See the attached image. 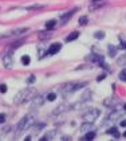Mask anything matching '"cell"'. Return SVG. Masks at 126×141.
I'll return each mask as SVG.
<instances>
[{
    "label": "cell",
    "mask_w": 126,
    "mask_h": 141,
    "mask_svg": "<svg viewBox=\"0 0 126 141\" xmlns=\"http://www.w3.org/2000/svg\"><path fill=\"white\" fill-rule=\"evenodd\" d=\"M93 2H99V0H93Z\"/></svg>",
    "instance_id": "4dcf8cb0"
},
{
    "label": "cell",
    "mask_w": 126,
    "mask_h": 141,
    "mask_svg": "<svg viewBox=\"0 0 126 141\" xmlns=\"http://www.w3.org/2000/svg\"><path fill=\"white\" fill-rule=\"evenodd\" d=\"M55 24H57V20H50V22L46 23V28H47V30H51V28L55 27Z\"/></svg>",
    "instance_id": "5bb4252c"
},
{
    "label": "cell",
    "mask_w": 126,
    "mask_h": 141,
    "mask_svg": "<svg viewBox=\"0 0 126 141\" xmlns=\"http://www.w3.org/2000/svg\"><path fill=\"white\" fill-rule=\"evenodd\" d=\"M101 116V110L99 109H95V107H91L90 110H87L85 114H83V120H85L86 122H90V124H93V122H95L97 118Z\"/></svg>",
    "instance_id": "277c9868"
},
{
    "label": "cell",
    "mask_w": 126,
    "mask_h": 141,
    "mask_svg": "<svg viewBox=\"0 0 126 141\" xmlns=\"http://www.w3.org/2000/svg\"><path fill=\"white\" fill-rule=\"evenodd\" d=\"M79 24L81 26H85V24H87V18L86 16H82V18H79Z\"/></svg>",
    "instance_id": "7402d4cb"
},
{
    "label": "cell",
    "mask_w": 126,
    "mask_h": 141,
    "mask_svg": "<svg viewBox=\"0 0 126 141\" xmlns=\"http://www.w3.org/2000/svg\"><path fill=\"white\" fill-rule=\"evenodd\" d=\"M115 53H117V49H115V47L114 46H109V55L111 56V58H113V56H115Z\"/></svg>",
    "instance_id": "9a60e30c"
},
{
    "label": "cell",
    "mask_w": 126,
    "mask_h": 141,
    "mask_svg": "<svg viewBox=\"0 0 126 141\" xmlns=\"http://www.w3.org/2000/svg\"><path fill=\"white\" fill-rule=\"evenodd\" d=\"M119 79H121V81H125V82H126V69L122 70V71L119 73Z\"/></svg>",
    "instance_id": "603a6c76"
},
{
    "label": "cell",
    "mask_w": 126,
    "mask_h": 141,
    "mask_svg": "<svg viewBox=\"0 0 126 141\" xmlns=\"http://www.w3.org/2000/svg\"><path fill=\"white\" fill-rule=\"evenodd\" d=\"M94 36L97 38V39H103V38H105V32L103 31H98V32H95V34H94Z\"/></svg>",
    "instance_id": "ffe728a7"
},
{
    "label": "cell",
    "mask_w": 126,
    "mask_h": 141,
    "mask_svg": "<svg viewBox=\"0 0 126 141\" xmlns=\"http://www.w3.org/2000/svg\"><path fill=\"white\" fill-rule=\"evenodd\" d=\"M78 36H79V31H74L66 38V42H73V40H75Z\"/></svg>",
    "instance_id": "30bf717a"
},
{
    "label": "cell",
    "mask_w": 126,
    "mask_h": 141,
    "mask_svg": "<svg viewBox=\"0 0 126 141\" xmlns=\"http://www.w3.org/2000/svg\"><path fill=\"white\" fill-rule=\"evenodd\" d=\"M94 137H95V133H94V132H88V133H87V134L85 136V140L90 141V140H93Z\"/></svg>",
    "instance_id": "d6986e66"
},
{
    "label": "cell",
    "mask_w": 126,
    "mask_h": 141,
    "mask_svg": "<svg viewBox=\"0 0 126 141\" xmlns=\"http://www.w3.org/2000/svg\"><path fill=\"white\" fill-rule=\"evenodd\" d=\"M11 63H12V60H11V58H10V55H6V56H4V59H3V65L6 66V67L10 69L11 66H12Z\"/></svg>",
    "instance_id": "8fae6325"
},
{
    "label": "cell",
    "mask_w": 126,
    "mask_h": 141,
    "mask_svg": "<svg viewBox=\"0 0 126 141\" xmlns=\"http://www.w3.org/2000/svg\"><path fill=\"white\" fill-rule=\"evenodd\" d=\"M86 60H88V62H91V63L101 65V63H103V56H102V55H97V54H91V55L86 56Z\"/></svg>",
    "instance_id": "5b68a950"
},
{
    "label": "cell",
    "mask_w": 126,
    "mask_h": 141,
    "mask_svg": "<svg viewBox=\"0 0 126 141\" xmlns=\"http://www.w3.org/2000/svg\"><path fill=\"white\" fill-rule=\"evenodd\" d=\"M55 134H57V132H55V130H52V132H48V133L46 134L43 138H40V140H42V141H46V140H52V137H54Z\"/></svg>",
    "instance_id": "7c38bea8"
},
{
    "label": "cell",
    "mask_w": 126,
    "mask_h": 141,
    "mask_svg": "<svg viewBox=\"0 0 126 141\" xmlns=\"http://www.w3.org/2000/svg\"><path fill=\"white\" fill-rule=\"evenodd\" d=\"M30 60H31V59H30L28 55H23V56H22V63L24 65V66H28V65H30Z\"/></svg>",
    "instance_id": "4fadbf2b"
},
{
    "label": "cell",
    "mask_w": 126,
    "mask_h": 141,
    "mask_svg": "<svg viewBox=\"0 0 126 141\" xmlns=\"http://www.w3.org/2000/svg\"><path fill=\"white\" fill-rule=\"evenodd\" d=\"M91 128H93V126H91V124H90V122H86V124H83V125H82L81 130H82V132H86V130L91 129Z\"/></svg>",
    "instance_id": "ac0fdd59"
},
{
    "label": "cell",
    "mask_w": 126,
    "mask_h": 141,
    "mask_svg": "<svg viewBox=\"0 0 126 141\" xmlns=\"http://www.w3.org/2000/svg\"><path fill=\"white\" fill-rule=\"evenodd\" d=\"M34 128H35L34 130L36 132V133H38V132H40L42 129H43V128H44V124H38V125H36V126H34Z\"/></svg>",
    "instance_id": "cb8c5ba5"
},
{
    "label": "cell",
    "mask_w": 126,
    "mask_h": 141,
    "mask_svg": "<svg viewBox=\"0 0 126 141\" xmlns=\"http://www.w3.org/2000/svg\"><path fill=\"white\" fill-rule=\"evenodd\" d=\"M4 121H6V114H0V124H3Z\"/></svg>",
    "instance_id": "4316f807"
},
{
    "label": "cell",
    "mask_w": 126,
    "mask_h": 141,
    "mask_svg": "<svg viewBox=\"0 0 126 141\" xmlns=\"http://www.w3.org/2000/svg\"><path fill=\"white\" fill-rule=\"evenodd\" d=\"M125 109H126V105H125Z\"/></svg>",
    "instance_id": "d6a6232c"
},
{
    "label": "cell",
    "mask_w": 126,
    "mask_h": 141,
    "mask_svg": "<svg viewBox=\"0 0 126 141\" xmlns=\"http://www.w3.org/2000/svg\"><path fill=\"white\" fill-rule=\"evenodd\" d=\"M43 102H44V98L43 97H42V96H36L34 98V101H32V105H34V106H40Z\"/></svg>",
    "instance_id": "9c48e42d"
},
{
    "label": "cell",
    "mask_w": 126,
    "mask_h": 141,
    "mask_svg": "<svg viewBox=\"0 0 126 141\" xmlns=\"http://www.w3.org/2000/svg\"><path fill=\"white\" fill-rule=\"evenodd\" d=\"M119 116H121V112H113L111 114L107 116V118L103 121V124H110V122H114L119 118Z\"/></svg>",
    "instance_id": "8992f818"
},
{
    "label": "cell",
    "mask_w": 126,
    "mask_h": 141,
    "mask_svg": "<svg viewBox=\"0 0 126 141\" xmlns=\"http://www.w3.org/2000/svg\"><path fill=\"white\" fill-rule=\"evenodd\" d=\"M55 100H57V94H55V93L47 94V101H55Z\"/></svg>",
    "instance_id": "44dd1931"
},
{
    "label": "cell",
    "mask_w": 126,
    "mask_h": 141,
    "mask_svg": "<svg viewBox=\"0 0 126 141\" xmlns=\"http://www.w3.org/2000/svg\"><path fill=\"white\" fill-rule=\"evenodd\" d=\"M60 49H62V44H60V43H52L50 46V49H48V54L54 55V54H57Z\"/></svg>",
    "instance_id": "52a82bcc"
},
{
    "label": "cell",
    "mask_w": 126,
    "mask_h": 141,
    "mask_svg": "<svg viewBox=\"0 0 126 141\" xmlns=\"http://www.w3.org/2000/svg\"><path fill=\"white\" fill-rule=\"evenodd\" d=\"M121 49H125L126 50V42H122V43H121Z\"/></svg>",
    "instance_id": "f1b7e54d"
},
{
    "label": "cell",
    "mask_w": 126,
    "mask_h": 141,
    "mask_svg": "<svg viewBox=\"0 0 126 141\" xmlns=\"http://www.w3.org/2000/svg\"><path fill=\"white\" fill-rule=\"evenodd\" d=\"M107 133L109 134H114L115 136V138H119V134H118V132H117V128H111L107 130Z\"/></svg>",
    "instance_id": "2e32d148"
},
{
    "label": "cell",
    "mask_w": 126,
    "mask_h": 141,
    "mask_svg": "<svg viewBox=\"0 0 126 141\" xmlns=\"http://www.w3.org/2000/svg\"><path fill=\"white\" fill-rule=\"evenodd\" d=\"M118 65H121V66L126 65V53L122 56H119V58H118Z\"/></svg>",
    "instance_id": "e0dca14e"
},
{
    "label": "cell",
    "mask_w": 126,
    "mask_h": 141,
    "mask_svg": "<svg viewBox=\"0 0 126 141\" xmlns=\"http://www.w3.org/2000/svg\"><path fill=\"white\" fill-rule=\"evenodd\" d=\"M115 103H118V100H115V98H113V97H110V98H106V100L103 101V105L105 106H113V105H115Z\"/></svg>",
    "instance_id": "ba28073f"
},
{
    "label": "cell",
    "mask_w": 126,
    "mask_h": 141,
    "mask_svg": "<svg viewBox=\"0 0 126 141\" xmlns=\"http://www.w3.org/2000/svg\"><path fill=\"white\" fill-rule=\"evenodd\" d=\"M36 94V90L34 87H27V89H23V90H20L19 93L15 96V103H17V105H20V103H24L26 101H30L32 97H35Z\"/></svg>",
    "instance_id": "7a4b0ae2"
},
{
    "label": "cell",
    "mask_w": 126,
    "mask_h": 141,
    "mask_svg": "<svg viewBox=\"0 0 126 141\" xmlns=\"http://www.w3.org/2000/svg\"><path fill=\"white\" fill-rule=\"evenodd\" d=\"M121 125H122V126H126V120H123V121H121Z\"/></svg>",
    "instance_id": "f546056e"
},
{
    "label": "cell",
    "mask_w": 126,
    "mask_h": 141,
    "mask_svg": "<svg viewBox=\"0 0 126 141\" xmlns=\"http://www.w3.org/2000/svg\"><path fill=\"white\" fill-rule=\"evenodd\" d=\"M85 85L86 83H66L62 89H60V94H62L63 97H66V96H68L70 93H73V91L78 90V89L83 87Z\"/></svg>",
    "instance_id": "3957f363"
},
{
    "label": "cell",
    "mask_w": 126,
    "mask_h": 141,
    "mask_svg": "<svg viewBox=\"0 0 126 141\" xmlns=\"http://www.w3.org/2000/svg\"><path fill=\"white\" fill-rule=\"evenodd\" d=\"M34 122H35V116L32 114V113L24 116L19 122H17V125H16V134H20V133H23L24 130L30 129L31 126L34 125Z\"/></svg>",
    "instance_id": "6da1fadb"
},
{
    "label": "cell",
    "mask_w": 126,
    "mask_h": 141,
    "mask_svg": "<svg viewBox=\"0 0 126 141\" xmlns=\"http://www.w3.org/2000/svg\"><path fill=\"white\" fill-rule=\"evenodd\" d=\"M105 78H106V75H105V74H103V75H99V77L97 78V81H98V82H101L102 79H105Z\"/></svg>",
    "instance_id": "83f0119b"
},
{
    "label": "cell",
    "mask_w": 126,
    "mask_h": 141,
    "mask_svg": "<svg viewBox=\"0 0 126 141\" xmlns=\"http://www.w3.org/2000/svg\"><path fill=\"white\" fill-rule=\"evenodd\" d=\"M74 12H75V9H73V11H70V12H67L66 13V15H63L62 16V19H68V18H71V15H73V13Z\"/></svg>",
    "instance_id": "d4e9b609"
},
{
    "label": "cell",
    "mask_w": 126,
    "mask_h": 141,
    "mask_svg": "<svg viewBox=\"0 0 126 141\" xmlns=\"http://www.w3.org/2000/svg\"><path fill=\"white\" fill-rule=\"evenodd\" d=\"M123 136H125V137H126V132H125V133H123Z\"/></svg>",
    "instance_id": "1f68e13d"
},
{
    "label": "cell",
    "mask_w": 126,
    "mask_h": 141,
    "mask_svg": "<svg viewBox=\"0 0 126 141\" xmlns=\"http://www.w3.org/2000/svg\"><path fill=\"white\" fill-rule=\"evenodd\" d=\"M0 91H2V93H6V91H7V85H6V83H2V85H0Z\"/></svg>",
    "instance_id": "484cf974"
}]
</instances>
